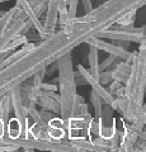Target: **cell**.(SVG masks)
Here are the masks:
<instances>
[{
	"label": "cell",
	"mask_w": 146,
	"mask_h": 152,
	"mask_svg": "<svg viewBox=\"0 0 146 152\" xmlns=\"http://www.w3.org/2000/svg\"><path fill=\"white\" fill-rule=\"evenodd\" d=\"M144 5L146 0H107L85 15L75 17L60 27L59 32L40 41L28 53L0 71V96L33 77L38 71L47 69L75 47L111 28L126 13L139 10Z\"/></svg>",
	"instance_id": "obj_1"
},
{
	"label": "cell",
	"mask_w": 146,
	"mask_h": 152,
	"mask_svg": "<svg viewBox=\"0 0 146 152\" xmlns=\"http://www.w3.org/2000/svg\"><path fill=\"white\" fill-rule=\"evenodd\" d=\"M126 91V114L122 117L126 122L132 123L142 113L145 89H146V51L139 50L134 52L132 70L125 84Z\"/></svg>",
	"instance_id": "obj_2"
},
{
	"label": "cell",
	"mask_w": 146,
	"mask_h": 152,
	"mask_svg": "<svg viewBox=\"0 0 146 152\" xmlns=\"http://www.w3.org/2000/svg\"><path fill=\"white\" fill-rule=\"evenodd\" d=\"M59 66V89L61 96V114L62 119H71L74 115V104L76 98V81L73 70L71 52L61 56L56 61Z\"/></svg>",
	"instance_id": "obj_3"
},
{
	"label": "cell",
	"mask_w": 146,
	"mask_h": 152,
	"mask_svg": "<svg viewBox=\"0 0 146 152\" xmlns=\"http://www.w3.org/2000/svg\"><path fill=\"white\" fill-rule=\"evenodd\" d=\"M9 95L12 98V105H13V112H14V117L17 118L18 121L21 122V124L24 129V134L22 137H28L29 136V123H28V109L26 107L24 102H23L22 98V93H21V86L13 88L10 91H9Z\"/></svg>",
	"instance_id": "obj_4"
},
{
	"label": "cell",
	"mask_w": 146,
	"mask_h": 152,
	"mask_svg": "<svg viewBox=\"0 0 146 152\" xmlns=\"http://www.w3.org/2000/svg\"><path fill=\"white\" fill-rule=\"evenodd\" d=\"M78 70H79V72L87 79L89 86H92V89L95 90V91L103 98V100H104V104H109V105H111L113 109H114V110H117V100H116V96H114V95H112V94L109 93V90H107L104 86H103V84H101L99 80L94 77L90 71L87 70L83 65H78Z\"/></svg>",
	"instance_id": "obj_5"
},
{
	"label": "cell",
	"mask_w": 146,
	"mask_h": 152,
	"mask_svg": "<svg viewBox=\"0 0 146 152\" xmlns=\"http://www.w3.org/2000/svg\"><path fill=\"white\" fill-rule=\"evenodd\" d=\"M87 43L89 46H95L97 48L104 51L109 55H114L117 57H120L121 60L128 61V62H132V60H134V52H128L126 48H123V47H121V46H116L113 43H107V42L102 41V38L92 37Z\"/></svg>",
	"instance_id": "obj_6"
},
{
	"label": "cell",
	"mask_w": 146,
	"mask_h": 152,
	"mask_svg": "<svg viewBox=\"0 0 146 152\" xmlns=\"http://www.w3.org/2000/svg\"><path fill=\"white\" fill-rule=\"evenodd\" d=\"M98 38H109V39H120V41H128L134 43H146V34L142 32H125L108 28L106 31L98 33Z\"/></svg>",
	"instance_id": "obj_7"
},
{
	"label": "cell",
	"mask_w": 146,
	"mask_h": 152,
	"mask_svg": "<svg viewBox=\"0 0 146 152\" xmlns=\"http://www.w3.org/2000/svg\"><path fill=\"white\" fill-rule=\"evenodd\" d=\"M140 133L137 129H135L131 123L125 121L123 124V134L121 136V143L118 152H132V147L136 143V141L140 138Z\"/></svg>",
	"instance_id": "obj_8"
},
{
	"label": "cell",
	"mask_w": 146,
	"mask_h": 152,
	"mask_svg": "<svg viewBox=\"0 0 146 152\" xmlns=\"http://www.w3.org/2000/svg\"><path fill=\"white\" fill-rule=\"evenodd\" d=\"M71 145L75 147L76 152H106L102 147L97 146L92 140L87 138H74L70 140Z\"/></svg>",
	"instance_id": "obj_9"
},
{
	"label": "cell",
	"mask_w": 146,
	"mask_h": 152,
	"mask_svg": "<svg viewBox=\"0 0 146 152\" xmlns=\"http://www.w3.org/2000/svg\"><path fill=\"white\" fill-rule=\"evenodd\" d=\"M88 61H89V71L95 79L99 80L101 70H99V48L95 46H89V53H88Z\"/></svg>",
	"instance_id": "obj_10"
},
{
	"label": "cell",
	"mask_w": 146,
	"mask_h": 152,
	"mask_svg": "<svg viewBox=\"0 0 146 152\" xmlns=\"http://www.w3.org/2000/svg\"><path fill=\"white\" fill-rule=\"evenodd\" d=\"M131 70H132V62H128V61L123 60V62H120L113 69V79L118 80L122 84H126L130 77Z\"/></svg>",
	"instance_id": "obj_11"
},
{
	"label": "cell",
	"mask_w": 146,
	"mask_h": 152,
	"mask_svg": "<svg viewBox=\"0 0 146 152\" xmlns=\"http://www.w3.org/2000/svg\"><path fill=\"white\" fill-rule=\"evenodd\" d=\"M38 105H41L43 109H47V110H50V112H54L55 114H57V115L61 114V103L57 102L52 96L45 95L43 93H42L38 98Z\"/></svg>",
	"instance_id": "obj_12"
},
{
	"label": "cell",
	"mask_w": 146,
	"mask_h": 152,
	"mask_svg": "<svg viewBox=\"0 0 146 152\" xmlns=\"http://www.w3.org/2000/svg\"><path fill=\"white\" fill-rule=\"evenodd\" d=\"M24 134V129H23V127L21 124V122L17 119L15 117L14 118H10V121H9L8 126H7V134L5 137L8 138H19Z\"/></svg>",
	"instance_id": "obj_13"
},
{
	"label": "cell",
	"mask_w": 146,
	"mask_h": 152,
	"mask_svg": "<svg viewBox=\"0 0 146 152\" xmlns=\"http://www.w3.org/2000/svg\"><path fill=\"white\" fill-rule=\"evenodd\" d=\"M90 102H92V105L94 108V114H95L94 119L98 121V122L102 121L103 119V103H104V100H103V98L93 89L90 91Z\"/></svg>",
	"instance_id": "obj_14"
},
{
	"label": "cell",
	"mask_w": 146,
	"mask_h": 152,
	"mask_svg": "<svg viewBox=\"0 0 146 152\" xmlns=\"http://www.w3.org/2000/svg\"><path fill=\"white\" fill-rule=\"evenodd\" d=\"M113 112H114V109H113L109 104H106V105L103 107V124L104 126L111 127L114 124L116 118L113 117Z\"/></svg>",
	"instance_id": "obj_15"
},
{
	"label": "cell",
	"mask_w": 146,
	"mask_h": 152,
	"mask_svg": "<svg viewBox=\"0 0 146 152\" xmlns=\"http://www.w3.org/2000/svg\"><path fill=\"white\" fill-rule=\"evenodd\" d=\"M136 12L137 10H132V12L126 13L125 15H122L118 19V22H117L116 24H120V26H134L135 20H136Z\"/></svg>",
	"instance_id": "obj_16"
},
{
	"label": "cell",
	"mask_w": 146,
	"mask_h": 152,
	"mask_svg": "<svg viewBox=\"0 0 146 152\" xmlns=\"http://www.w3.org/2000/svg\"><path fill=\"white\" fill-rule=\"evenodd\" d=\"M47 75V69H43V70H41L38 71L36 75H33V86L34 89L37 90H42L41 86H42V84H43V79H45V76Z\"/></svg>",
	"instance_id": "obj_17"
},
{
	"label": "cell",
	"mask_w": 146,
	"mask_h": 152,
	"mask_svg": "<svg viewBox=\"0 0 146 152\" xmlns=\"http://www.w3.org/2000/svg\"><path fill=\"white\" fill-rule=\"evenodd\" d=\"M113 70L109 71H101V75H99V81L103 85H107V84H111L113 81Z\"/></svg>",
	"instance_id": "obj_18"
},
{
	"label": "cell",
	"mask_w": 146,
	"mask_h": 152,
	"mask_svg": "<svg viewBox=\"0 0 146 152\" xmlns=\"http://www.w3.org/2000/svg\"><path fill=\"white\" fill-rule=\"evenodd\" d=\"M117 58H120V57H117V56H114V55H109V57H107V58L99 65V70H101V71H106L107 69H109L111 66L114 65V62L117 61Z\"/></svg>",
	"instance_id": "obj_19"
},
{
	"label": "cell",
	"mask_w": 146,
	"mask_h": 152,
	"mask_svg": "<svg viewBox=\"0 0 146 152\" xmlns=\"http://www.w3.org/2000/svg\"><path fill=\"white\" fill-rule=\"evenodd\" d=\"M66 1H67V10H69L70 19H74L75 17H76L79 0H66Z\"/></svg>",
	"instance_id": "obj_20"
},
{
	"label": "cell",
	"mask_w": 146,
	"mask_h": 152,
	"mask_svg": "<svg viewBox=\"0 0 146 152\" xmlns=\"http://www.w3.org/2000/svg\"><path fill=\"white\" fill-rule=\"evenodd\" d=\"M70 20H71V19H70L69 12L59 14V24H60V27H64L65 24H67V23H69Z\"/></svg>",
	"instance_id": "obj_21"
},
{
	"label": "cell",
	"mask_w": 146,
	"mask_h": 152,
	"mask_svg": "<svg viewBox=\"0 0 146 152\" xmlns=\"http://www.w3.org/2000/svg\"><path fill=\"white\" fill-rule=\"evenodd\" d=\"M122 85H125V84H122L121 81H118V80H113V81L111 83L109 89H108V90H109V93H111L112 95H114V94H116V91H117V90H118V89L122 86Z\"/></svg>",
	"instance_id": "obj_22"
},
{
	"label": "cell",
	"mask_w": 146,
	"mask_h": 152,
	"mask_svg": "<svg viewBox=\"0 0 146 152\" xmlns=\"http://www.w3.org/2000/svg\"><path fill=\"white\" fill-rule=\"evenodd\" d=\"M7 134V123L4 121V118L0 115V140L4 138Z\"/></svg>",
	"instance_id": "obj_23"
},
{
	"label": "cell",
	"mask_w": 146,
	"mask_h": 152,
	"mask_svg": "<svg viewBox=\"0 0 146 152\" xmlns=\"http://www.w3.org/2000/svg\"><path fill=\"white\" fill-rule=\"evenodd\" d=\"M66 12H69L67 10V1L66 0H60V3H59V14L66 13Z\"/></svg>",
	"instance_id": "obj_24"
},
{
	"label": "cell",
	"mask_w": 146,
	"mask_h": 152,
	"mask_svg": "<svg viewBox=\"0 0 146 152\" xmlns=\"http://www.w3.org/2000/svg\"><path fill=\"white\" fill-rule=\"evenodd\" d=\"M42 90H51V91H57V86L55 84H48V83H43L41 86Z\"/></svg>",
	"instance_id": "obj_25"
},
{
	"label": "cell",
	"mask_w": 146,
	"mask_h": 152,
	"mask_svg": "<svg viewBox=\"0 0 146 152\" xmlns=\"http://www.w3.org/2000/svg\"><path fill=\"white\" fill-rule=\"evenodd\" d=\"M83 1V5H84V10L85 13H90L93 10V5H92V0H81Z\"/></svg>",
	"instance_id": "obj_26"
},
{
	"label": "cell",
	"mask_w": 146,
	"mask_h": 152,
	"mask_svg": "<svg viewBox=\"0 0 146 152\" xmlns=\"http://www.w3.org/2000/svg\"><path fill=\"white\" fill-rule=\"evenodd\" d=\"M140 138H142V140H145V141H146V131H145V129L140 133Z\"/></svg>",
	"instance_id": "obj_27"
},
{
	"label": "cell",
	"mask_w": 146,
	"mask_h": 152,
	"mask_svg": "<svg viewBox=\"0 0 146 152\" xmlns=\"http://www.w3.org/2000/svg\"><path fill=\"white\" fill-rule=\"evenodd\" d=\"M141 142H142V152H146V141L141 138Z\"/></svg>",
	"instance_id": "obj_28"
},
{
	"label": "cell",
	"mask_w": 146,
	"mask_h": 152,
	"mask_svg": "<svg viewBox=\"0 0 146 152\" xmlns=\"http://www.w3.org/2000/svg\"><path fill=\"white\" fill-rule=\"evenodd\" d=\"M139 50H144V51H146V43H140Z\"/></svg>",
	"instance_id": "obj_29"
},
{
	"label": "cell",
	"mask_w": 146,
	"mask_h": 152,
	"mask_svg": "<svg viewBox=\"0 0 146 152\" xmlns=\"http://www.w3.org/2000/svg\"><path fill=\"white\" fill-rule=\"evenodd\" d=\"M3 99H4V95H3V96H0V105H1V102H3Z\"/></svg>",
	"instance_id": "obj_30"
},
{
	"label": "cell",
	"mask_w": 146,
	"mask_h": 152,
	"mask_svg": "<svg viewBox=\"0 0 146 152\" xmlns=\"http://www.w3.org/2000/svg\"><path fill=\"white\" fill-rule=\"evenodd\" d=\"M4 1H9V0H4Z\"/></svg>",
	"instance_id": "obj_31"
},
{
	"label": "cell",
	"mask_w": 146,
	"mask_h": 152,
	"mask_svg": "<svg viewBox=\"0 0 146 152\" xmlns=\"http://www.w3.org/2000/svg\"><path fill=\"white\" fill-rule=\"evenodd\" d=\"M145 131H146V124H145Z\"/></svg>",
	"instance_id": "obj_32"
}]
</instances>
